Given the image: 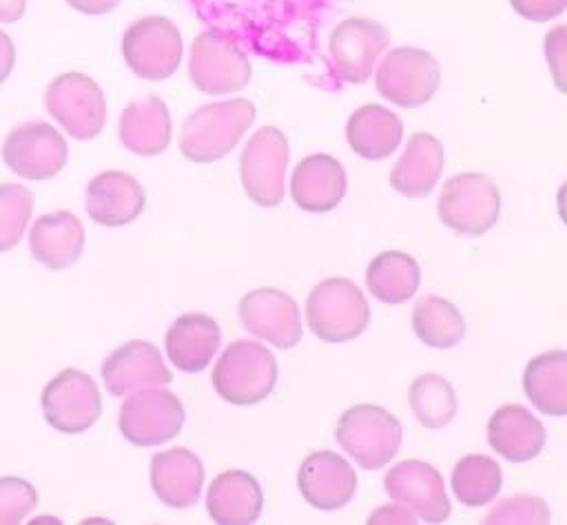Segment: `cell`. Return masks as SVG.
<instances>
[{
	"instance_id": "obj_1",
	"label": "cell",
	"mask_w": 567,
	"mask_h": 525,
	"mask_svg": "<svg viewBox=\"0 0 567 525\" xmlns=\"http://www.w3.org/2000/svg\"><path fill=\"white\" fill-rule=\"evenodd\" d=\"M255 115L257 109L246 97L210 102L195 109L182 124V155L197 164H210L226 157L252 126Z\"/></svg>"
},
{
	"instance_id": "obj_2",
	"label": "cell",
	"mask_w": 567,
	"mask_h": 525,
	"mask_svg": "<svg viewBox=\"0 0 567 525\" xmlns=\"http://www.w3.org/2000/svg\"><path fill=\"white\" fill-rule=\"evenodd\" d=\"M275 354L250 339H237L226 346L213 368L215 392L235 405H255L264 401L277 383Z\"/></svg>"
},
{
	"instance_id": "obj_3",
	"label": "cell",
	"mask_w": 567,
	"mask_h": 525,
	"mask_svg": "<svg viewBox=\"0 0 567 525\" xmlns=\"http://www.w3.org/2000/svg\"><path fill=\"white\" fill-rule=\"evenodd\" d=\"M310 330L328 343L357 339L370 323V306L359 286L346 277L319 281L306 299Z\"/></svg>"
},
{
	"instance_id": "obj_4",
	"label": "cell",
	"mask_w": 567,
	"mask_h": 525,
	"mask_svg": "<svg viewBox=\"0 0 567 525\" xmlns=\"http://www.w3.org/2000/svg\"><path fill=\"white\" fill-rule=\"evenodd\" d=\"M337 443L363 470H379L388 465L401 447V423L381 405L359 403L348 408L334 430Z\"/></svg>"
},
{
	"instance_id": "obj_5",
	"label": "cell",
	"mask_w": 567,
	"mask_h": 525,
	"mask_svg": "<svg viewBox=\"0 0 567 525\" xmlns=\"http://www.w3.org/2000/svg\"><path fill=\"white\" fill-rule=\"evenodd\" d=\"M252 66L237 38L221 29H206L193 40L188 78L206 95H226L244 89Z\"/></svg>"
},
{
	"instance_id": "obj_6",
	"label": "cell",
	"mask_w": 567,
	"mask_h": 525,
	"mask_svg": "<svg viewBox=\"0 0 567 525\" xmlns=\"http://www.w3.org/2000/svg\"><path fill=\"white\" fill-rule=\"evenodd\" d=\"M47 113L75 140L86 142L106 124V97L100 84L78 71L53 78L44 91Z\"/></svg>"
},
{
	"instance_id": "obj_7",
	"label": "cell",
	"mask_w": 567,
	"mask_h": 525,
	"mask_svg": "<svg viewBox=\"0 0 567 525\" xmlns=\"http://www.w3.org/2000/svg\"><path fill=\"white\" fill-rule=\"evenodd\" d=\"M501 215V191L485 173H458L439 195L441 222L458 235L481 237Z\"/></svg>"
},
{
	"instance_id": "obj_8",
	"label": "cell",
	"mask_w": 567,
	"mask_h": 525,
	"mask_svg": "<svg viewBox=\"0 0 567 525\" xmlns=\"http://www.w3.org/2000/svg\"><path fill=\"white\" fill-rule=\"evenodd\" d=\"M186 412L179 397L162 385L142 388L124 399L117 414L122 436L137 447H153L182 432Z\"/></svg>"
},
{
	"instance_id": "obj_9",
	"label": "cell",
	"mask_w": 567,
	"mask_h": 525,
	"mask_svg": "<svg viewBox=\"0 0 567 525\" xmlns=\"http://www.w3.org/2000/svg\"><path fill=\"white\" fill-rule=\"evenodd\" d=\"M441 84L439 60L416 47H396L381 60L374 86L388 102L401 109H416L430 102Z\"/></svg>"
},
{
	"instance_id": "obj_10",
	"label": "cell",
	"mask_w": 567,
	"mask_h": 525,
	"mask_svg": "<svg viewBox=\"0 0 567 525\" xmlns=\"http://www.w3.org/2000/svg\"><path fill=\"white\" fill-rule=\"evenodd\" d=\"M182 33L162 16H144L128 24L122 35V55L142 80H166L182 62Z\"/></svg>"
},
{
	"instance_id": "obj_11",
	"label": "cell",
	"mask_w": 567,
	"mask_h": 525,
	"mask_svg": "<svg viewBox=\"0 0 567 525\" xmlns=\"http://www.w3.org/2000/svg\"><path fill=\"white\" fill-rule=\"evenodd\" d=\"M44 421L62 434L86 432L102 414V397L84 370H60L40 394Z\"/></svg>"
},
{
	"instance_id": "obj_12",
	"label": "cell",
	"mask_w": 567,
	"mask_h": 525,
	"mask_svg": "<svg viewBox=\"0 0 567 525\" xmlns=\"http://www.w3.org/2000/svg\"><path fill=\"white\" fill-rule=\"evenodd\" d=\"M2 159L22 179L42 182L55 177L69 159L66 140L49 122H24L11 128L2 144Z\"/></svg>"
},
{
	"instance_id": "obj_13",
	"label": "cell",
	"mask_w": 567,
	"mask_h": 525,
	"mask_svg": "<svg viewBox=\"0 0 567 525\" xmlns=\"http://www.w3.org/2000/svg\"><path fill=\"white\" fill-rule=\"evenodd\" d=\"M288 171V140L277 126L257 128L246 142L239 159V175L246 195L259 206H277L284 199Z\"/></svg>"
},
{
	"instance_id": "obj_14",
	"label": "cell",
	"mask_w": 567,
	"mask_h": 525,
	"mask_svg": "<svg viewBox=\"0 0 567 525\" xmlns=\"http://www.w3.org/2000/svg\"><path fill=\"white\" fill-rule=\"evenodd\" d=\"M388 29L372 18H346L341 20L330 38L328 51L334 73L350 84H365L377 58L388 49Z\"/></svg>"
},
{
	"instance_id": "obj_15",
	"label": "cell",
	"mask_w": 567,
	"mask_h": 525,
	"mask_svg": "<svg viewBox=\"0 0 567 525\" xmlns=\"http://www.w3.org/2000/svg\"><path fill=\"white\" fill-rule=\"evenodd\" d=\"M383 485L388 496L408 507L419 521L443 523L452 512L441 472L425 461H399L388 470Z\"/></svg>"
},
{
	"instance_id": "obj_16",
	"label": "cell",
	"mask_w": 567,
	"mask_h": 525,
	"mask_svg": "<svg viewBox=\"0 0 567 525\" xmlns=\"http://www.w3.org/2000/svg\"><path fill=\"white\" fill-rule=\"evenodd\" d=\"M237 312L248 332L277 348H295L301 341L299 306L279 288L248 290L239 299Z\"/></svg>"
},
{
	"instance_id": "obj_17",
	"label": "cell",
	"mask_w": 567,
	"mask_h": 525,
	"mask_svg": "<svg viewBox=\"0 0 567 525\" xmlns=\"http://www.w3.org/2000/svg\"><path fill=\"white\" fill-rule=\"evenodd\" d=\"M102 383L113 397H128L142 388L168 385L173 381L162 352L151 341L131 339L115 348L100 368Z\"/></svg>"
},
{
	"instance_id": "obj_18",
	"label": "cell",
	"mask_w": 567,
	"mask_h": 525,
	"mask_svg": "<svg viewBox=\"0 0 567 525\" xmlns=\"http://www.w3.org/2000/svg\"><path fill=\"white\" fill-rule=\"evenodd\" d=\"M301 496L317 509H339L357 492L352 465L330 450L312 452L303 459L297 474Z\"/></svg>"
},
{
	"instance_id": "obj_19",
	"label": "cell",
	"mask_w": 567,
	"mask_h": 525,
	"mask_svg": "<svg viewBox=\"0 0 567 525\" xmlns=\"http://www.w3.org/2000/svg\"><path fill=\"white\" fill-rule=\"evenodd\" d=\"M144 206V186L124 171H102L86 184V213L100 226H126L142 215Z\"/></svg>"
},
{
	"instance_id": "obj_20",
	"label": "cell",
	"mask_w": 567,
	"mask_h": 525,
	"mask_svg": "<svg viewBox=\"0 0 567 525\" xmlns=\"http://www.w3.org/2000/svg\"><path fill=\"white\" fill-rule=\"evenodd\" d=\"M148 476L155 496L164 505L186 509L199 501L206 472L195 452L188 447H171L153 454Z\"/></svg>"
},
{
	"instance_id": "obj_21",
	"label": "cell",
	"mask_w": 567,
	"mask_h": 525,
	"mask_svg": "<svg viewBox=\"0 0 567 525\" xmlns=\"http://www.w3.org/2000/svg\"><path fill=\"white\" fill-rule=\"evenodd\" d=\"M348 177L339 159L326 153L303 157L290 177L292 202L308 213H328L346 197Z\"/></svg>"
},
{
	"instance_id": "obj_22",
	"label": "cell",
	"mask_w": 567,
	"mask_h": 525,
	"mask_svg": "<svg viewBox=\"0 0 567 525\" xmlns=\"http://www.w3.org/2000/svg\"><path fill=\"white\" fill-rule=\"evenodd\" d=\"M86 244L82 222L69 210L40 215L29 233V250L35 261L49 270L71 268Z\"/></svg>"
},
{
	"instance_id": "obj_23",
	"label": "cell",
	"mask_w": 567,
	"mask_h": 525,
	"mask_svg": "<svg viewBox=\"0 0 567 525\" xmlns=\"http://www.w3.org/2000/svg\"><path fill=\"white\" fill-rule=\"evenodd\" d=\"M173 122L168 106L157 95L131 100L120 115V142L135 155L153 157L168 148Z\"/></svg>"
},
{
	"instance_id": "obj_24",
	"label": "cell",
	"mask_w": 567,
	"mask_h": 525,
	"mask_svg": "<svg viewBox=\"0 0 567 525\" xmlns=\"http://www.w3.org/2000/svg\"><path fill=\"white\" fill-rule=\"evenodd\" d=\"M221 343L219 323L204 312L177 317L164 337V348L173 366L182 372H202Z\"/></svg>"
},
{
	"instance_id": "obj_25",
	"label": "cell",
	"mask_w": 567,
	"mask_h": 525,
	"mask_svg": "<svg viewBox=\"0 0 567 525\" xmlns=\"http://www.w3.org/2000/svg\"><path fill=\"white\" fill-rule=\"evenodd\" d=\"M545 425L523 405H501L487 423L489 447L512 463L532 461L545 447Z\"/></svg>"
},
{
	"instance_id": "obj_26",
	"label": "cell",
	"mask_w": 567,
	"mask_h": 525,
	"mask_svg": "<svg viewBox=\"0 0 567 525\" xmlns=\"http://www.w3.org/2000/svg\"><path fill=\"white\" fill-rule=\"evenodd\" d=\"M264 494L257 478L244 470H226L206 492L208 516L219 525H248L261 516Z\"/></svg>"
},
{
	"instance_id": "obj_27",
	"label": "cell",
	"mask_w": 567,
	"mask_h": 525,
	"mask_svg": "<svg viewBox=\"0 0 567 525\" xmlns=\"http://www.w3.org/2000/svg\"><path fill=\"white\" fill-rule=\"evenodd\" d=\"M443 144L430 133H414L390 173V184L405 197L419 199L432 193L443 173Z\"/></svg>"
},
{
	"instance_id": "obj_28",
	"label": "cell",
	"mask_w": 567,
	"mask_h": 525,
	"mask_svg": "<svg viewBox=\"0 0 567 525\" xmlns=\"http://www.w3.org/2000/svg\"><path fill=\"white\" fill-rule=\"evenodd\" d=\"M403 137V124L396 113L381 104L359 106L348 124L346 140L350 148L365 159H383L399 148Z\"/></svg>"
},
{
	"instance_id": "obj_29",
	"label": "cell",
	"mask_w": 567,
	"mask_h": 525,
	"mask_svg": "<svg viewBox=\"0 0 567 525\" xmlns=\"http://www.w3.org/2000/svg\"><path fill=\"white\" fill-rule=\"evenodd\" d=\"M529 403L547 416H567V350L536 354L523 372Z\"/></svg>"
},
{
	"instance_id": "obj_30",
	"label": "cell",
	"mask_w": 567,
	"mask_h": 525,
	"mask_svg": "<svg viewBox=\"0 0 567 525\" xmlns=\"http://www.w3.org/2000/svg\"><path fill=\"white\" fill-rule=\"evenodd\" d=\"M421 284V268L414 257L401 250L379 253L365 270V286L383 303L396 306L414 297Z\"/></svg>"
},
{
	"instance_id": "obj_31",
	"label": "cell",
	"mask_w": 567,
	"mask_h": 525,
	"mask_svg": "<svg viewBox=\"0 0 567 525\" xmlns=\"http://www.w3.org/2000/svg\"><path fill=\"white\" fill-rule=\"evenodd\" d=\"M412 330L430 348H452L465 337V317L461 310L436 295L421 297L412 308Z\"/></svg>"
},
{
	"instance_id": "obj_32",
	"label": "cell",
	"mask_w": 567,
	"mask_h": 525,
	"mask_svg": "<svg viewBox=\"0 0 567 525\" xmlns=\"http://www.w3.org/2000/svg\"><path fill=\"white\" fill-rule=\"evenodd\" d=\"M503 485L501 465L485 454H467L452 470V494L467 507H481L496 498Z\"/></svg>"
},
{
	"instance_id": "obj_33",
	"label": "cell",
	"mask_w": 567,
	"mask_h": 525,
	"mask_svg": "<svg viewBox=\"0 0 567 525\" xmlns=\"http://www.w3.org/2000/svg\"><path fill=\"white\" fill-rule=\"evenodd\" d=\"M410 408L423 428L439 430L452 423L456 414V394L447 379L441 374H421L408 390Z\"/></svg>"
},
{
	"instance_id": "obj_34",
	"label": "cell",
	"mask_w": 567,
	"mask_h": 525,
	"mask_svg": "<svg viewBox=\"0 0 567 525\" xmlns=\"http://www.w3.org/2000/svg\"><path fill=\"white\" fill-rule=\"evenodd\" d=\"M206 18V20H215L221 22L230 18V13H235V18L239 16H279V13H308L315 4L326 2V0H190Z\"/></svg>"
},
{
	"instance_id": "obj_35",
	"label": "cell",
	"mask_w": 567,
	"mask_h": 525,
	"mask_svg": "<svg viewBox=\"0 0 567 525\" xmlns=\"http://www.w3.org/2000/svg\"><path fill=\"white\" fill-rule=\"evenodd\" d=\"M33 213V193L22 184H0V253L20 244Z\"/></svg>"
},
{
	"instance_id": "obj_36",
	"label": "cell",
	"mask_w": 567,
	"mask_h": 525,
	"mask_svg": "<svg viewBox=\"0 0 567 525\" xmlns=\"http://www.w3.org/2000/svg\"><path fill=\"white\" fill-rule=\"evenodd\" d=\"M38 490L20 476H0V525L22 523L38 507Z\"/></svg>"
},
{
	"instance_id": "obj_37",
	"label": "cell",
	"mask_w": 567,
	"mask_h": 525,
	"mask_svg": "<svg viewBox=\"0 0 567 525\" xmlns=\"http://www.w3.org/2000/svg\"><path fill=\"white\" fill-rule=\"evenodd\" d=\"M483 523H549V505L532 494H512L498 501Z\"/></svg>"
},
{
	"instance_id": "obj_38",
	"label": "cell",
	"mask_w": 567,
	"mask_h": 525,
	"mask_svg": "<svg viewBox=\"0 0 567 525\" xmlns=\"http://www.w3.org/2000/svg\"><path fill=\"white\" fill-rule=\"evenodd\" d=\"M545 58L554 86L567 95V24H556L545 33Z\"/></svg>"
},
{
	"instance_id": "obj_39",
	"label": "cell",
	"mask_w": 567,
	"mask_h": 525,
	"mask_svg": "<svg viewBox=\"0 0 567 525\" xmlns=\"http://www.w3.org/2000/svg\"><path fill=\"white\" fill-rule=\"evenodd\" d=\"M512 9L532 22H547L567 9V0H509Z\"/></svg>"
},
{
	"instance_id": "obj_40",
	"label": "cell",
	"mask_w": 567,
	"mask_h": 525,
	"mask_svg": "<svg viewBox=\"0 0 567 525\" xmlns=\"http://www.w3.org/2000/svg\"><path fill=\"white\" fill-rule=\"evenodd\" d=\"M370 525H379V523H416V516L403 507L401 503H390V505H381L377 507L370 516H368Z\"/></svg>"
},
{
	"instance_id": "obj_41",
	"label": "cell",
	"mask_w": 567,
	"mask_h": 525,
	"mask_svg": "<svg viewBox=\"0 0 567 525\" xmlns=\"http://www.w3.org/2000/svg\"><path fill=\"white\" fill-rule=\"evenodd\" d=\"M66 4L86 16H102L113 11L120 4V0H66Z\"/></svg>"
},
{
	"instance_id": "obj_42",
	"label": "cell",
	"mask_w": 567,
	"mask_h": 525,
	"mask_svg": "<svg viewBox=\"0 0 567 525\" xmlns=\"http://www.w3.org/2000/svg\"><path fill=\"white\" fill-rule=\"evenodd\" d=\"M16 64V47L11 38L0 29V84L9 78Z\"/></svg>"
},
{
	"instance_id": "obj_43",
	"label": "cell",
	"mask_w": 567,
	"mask_h": 525,
	"mask_svg": "<svg viewBox=\"0 0 567 525\" xmlns=\"http://www.w3.org/2000/svg\"><path fill=\"white\" fill-rule=\"evenodd\" d=\"M27 0H0V22L13 24L24 16Z\"/></svg>"
},
{
	"instance_id": "obj_44",
	"label": "cell",
	"mask_w": 567,
	"mask_h": 525,
	"mask_svg": "<svg viewBox=\"0 0 567 525\" xmlns=\"http://www.w3.org/2000/svg\"><path fill=\"white\" fill-rule=\"evenodd\" d=\"M556 208H558V217L563 219V224L567 226V182L558 188V195H556Z\"/></svg>"
}]
</instances>
